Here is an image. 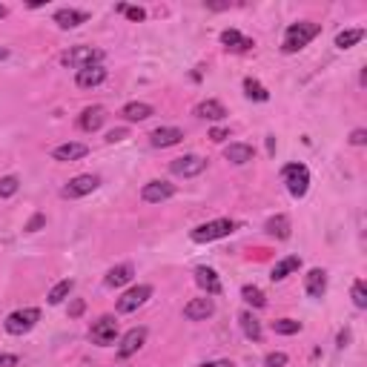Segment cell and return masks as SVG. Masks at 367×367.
Returning <instances> with one entry per match:
<instances>
[{
  "label": "cell",
  "instance_id": "6da1fadb",
  "mask_svg": "<svg viewBox=\"0 0 367 367\" xmlns=\"http://www.w3.org/2000/svg\"><path fill=\"white\" fill-rule=\"evenodd\" d=\"M321 32V26L319 23H313V21H299V23H290L287 26V32H284V52L287 55H293V52H299V49H304L307 44L313 41V37Z\"/></svg>",
  "mask_w": 367,
  "mask_h": 367
},
{
  "label": "cell",
  "instance_id": "7a4b0ae2",
  "mask_svg": "<svg viewBox=\"0 0 367 367\" xmlns=\"http://www.w3.org/2000/svg\"><path fill=\"white\" fill-rule=\"evenodd\" d=\"M236 233V221H229V218H216V221H207L201 227H196L189 233V238L196 241V244H209V241H218V238H227V236H233Z\"/></svg>",
  "mask_w": 367,
  "mask_h": 367
},
{
  "label": "cell",
  "instance_id": "3957f363",
  "mask_svg": "<svg viewBox=\"0 0 367 367\" xmlns=\"http://www.w3.org/2000/svg\"><path fill=\"white\" fill-rule=\"evenodd\" d=\"M104 61V52L95 49V46H72L61 55V64L69 69H89V66H98Z\"/></svg>",
  "mask_w": 367,
  "mask_h": 367
},
{
  "label": "cell",
  "instance_id": "277c9868",
  "mask_svg": "<svg viewBox=\"0 0 367 367\" xmlns=\"http://www.w3.org/2000/svg\"><path fill=\"white\" fill-rule=\"evenodd\" d=\"M281 181L287 184V192L293 198H304L307 189H310V169L304 164H287L281 169Z\"/></svg>",
  "mask_w": 367,
  "mask_h": 367
},
{
  "label": "cell",
  "instance_id": "5b68a950",
  "mask_svg": "<svg viewBox=\"0 0 367 367\" xmlns=\"http://www.w3.org/2000/svg\"><path fill=\"white\" fill-rule=\"evenodd\" d=\"M37 321H41V310H37V307H23V310H15L12 316H6L3 327H6V333H12V336H23V333L32 330Z\"/></svg>",
  "mask_w": 367,
  "mask_h": 367
},
{
  "label": "cell",
  "instance_id": "8992f818",
  "mask_svg": "<svg viewBox=\"0 0 367 367\" xmlns=\"http://www.w3.org/2000/svg\"><path fill=\"white\" fill-rule=\"evenodd\" d=\"M89 339L95 344H115V339H118V321H115V316H101L98 321L92 324V330H89Z\"/></svg>",
  "mask_w": 367,
  "mask_h": 367
},
{
  "label": "cell",
  "instance_id": "52a82bcc",
  "mask_svg": "<svg viewBox=\"0 0 367 367\" xmlns=\"http://www.w3.org/2000/svg\"><path fill=\"white\" fill-rule=\"evenodd\" d=\"M152 296V287L149 284H138V287H132L126 290V293L118 299V313H132V310H138V307H144Z\"/></svg>",
  "mask_w": 367,
  "mask_h": 367
},
{
  "label": "cell",
  "instance_id": "ba28073f",
  "mask_svg": "<svg viewBox=\"0 0 367 367\" xmlns=\"http://www.w3.org/2000/svg\"><path fill=\"white\" fill-rule=\"evenodd\" d=\"M169 169H172V176H178V178H196L207 169V161L201 156H181L169 164Z\"/></svg>",
  "mask_w": 367,
  "mask_h": 367
},
{
  "label": "cell",
  "instance_id": "9c48e42d",
  "mask_svg": "<svg viewBox=\"0 0 367 367\" xmlns=\"http://www.w3.org/2000/svg\"><path fill=\"white\" fill-rule=\"evenodd\" d=\"M98 184H101L98 176H75V178L64 187L61 196H64V198H84V196H89V192L98 189Z\"/></svg>",
  "mask_w": 367,
  "mask_h": 367
},
{
  "label": "cell",
  "instance_id": "30bf717a",
  "mask_svg": "<svg viewBox=\"0 0 367 367\" xmlns=\"http://www.w3.org/2000/svg\"><path fill=\"white\" fill-rule=\"evenodd\" d=\"M172 196H176V184H169V181H149L141 189V198L147 204H161V201H169Z\"/></svg>",
  "mask_w": 367,
  "mask_h": 367
},
{
  "label": "cell",
  "instance_id": "8fae6325",
  "mask_svg": "<svg viewBox=\"0 0 367 367\" xmlns=\"http://www.w3.org/2000/svg\"><path fill=\"white\" fill-rule=\"evenodd\" d=\"M212 313H216V301H212L209 296L192 299V301L184 307V319H189V321H207Z\"/></svg>",
  "mask_w": 367,
  "mask_h": 367
},
{
  "label": "cell",
  "instance_id": "7c38bea8",
  "mask_svg": "<svg viewBox=\"0 0 367 367\" xmlns=\"http://www.w3.org/2000/svg\"><path fill=\"white\" fill-rule=\"evenodd\" d=\"M144 341H147V330L144 327H132V330L121 339V347H118V359H129V356H135L144 347Z\"/></svg>",
  "mask_w": 367,
  "mask_h": 367
},
{
  "label": "cell",
  "instance_id": "4fadbf2b",
  "mask_svg": "<svg viewBox=\"0 0 367 367\" xmlns=\"http://www.w3.org/2000/svg\"><path fill=\"white\" fill-rule=\"evenodd\" d=\"M184 141V132L178 126H158L156 132L149 135V144L156 149H167V147H176Z\"/></svg>",
  "mask_w": 367,
  "mask_h": 367
},
{
  "label": "cell",
  "instance_id": "5bb4252c",
  "mask_svg": "<svg viewBox=\"0 0 367 367\" xmlns=\"http://www.w3.org/2000/svg\"><path fill=\"white\" fill-rule=\"evenodd\" d=\"M196 284L204 290L207 296H218L221 293V279L216 270H209V267H198L196 270Z\"/></svg>",
  "mask_w": 367,
  "mask_h": 367
},
{
  "label": "cell",
  "instance_id": "9a60e30c",
  "mask_svg": "<svg viewBox=\"0 0 367 367\" xmlns=\"http://www.w3.org/2000/svg\"><path fill=\"white\" fill-rule=\"evenodd\" d=\"M104 121H106V109L104 106H86L81 112V118H78V126L84 132H95V129L104 126Z\"/></svg>",
  "mask_w": 367,
  "mask_h": 367
},
{
  "label": "cell",
  "instance_id": "2e32d148",
  "mask_svg": "<svg viewBox=\"0 0 367 367\" xmlns=\"http://www.w3.org/2000/svg\"><path fill=\"white\" fill-rule=\"evenodd\" d=\"M86 156H89V147L86 144H72V141L52 149V158L55 161H81Z\"/></svg>",
  "mask_w": 367,
  "mask_h": 367
},
{
  "label": "cell",
  "instance_id": "e0dca14e",
  "mask_svg": "<svg viewBox=\"0 0 367 367\" xmlns=\"http://www.w3.org/2000/svg\"><path fill=\"white\" fill-rule=\"evenodd\" d=\"M304 290H307V296H310V299H321L327 293V273H324V270L313 267L310 273H307V279H304Z\"/></svg>",
  "mask_w": 367,
  "mask_h": 367
},
{
  "label": "cell",
  "instance_id": "ac0fdd59",
  "mask_svg": "<svg viewBox=\"0 0 367 367\" xmlns=\"http://www.w3.org/2000/svg\"><path fill=\"white\" fill-rule=\"evenodd\" d=\"M224 158L229 164H236V167H244V164H250V161L256 158V149L250 147V144H229L224 149Z\"/></svg>",
  "mask_w": 367,
  "mask_h": 367
},
{
  "label": "cell",
  "instance_id": "d6986e66",
  "mask_svg": "<svg viewBox=\"0 0 367 367\" xmlns=\"http://www.w3.org/2000/svg\"><path fill=\"white\" fill-rule=\"evenodd\" d=\"M89 21V15L81 12V9H57L55 12V23L61 26V29H75V26H81Z\"/></svg>",
  "mask_w": 367,
  "mask_h": 367
},
{
  "label": "cell",
  "instance_id": "ffe728a7",
  "mask_svg": "<svg viewBox=\"0 0 367 367\" xmlns=\"http://www.w3.org/2000/svg\"><path fill=\"white\" fill-rule=\"evenodd\" d=\"M106 81V69L98 64V66H89V69H81L78 78H75V84H78L81 89H92V86H101Z\"/></svg>",
  "mask_w": 367,
  "mask_h": 367
},
{
  "label": "cell",
  "instance_id": "44dd1931",
  "mask_svg": "<svg viewBox=\"0 0 367 367\" xmlns=\"http://www.w3.org/2000/svg\"><path fill=\"white\" fill-rule=\"evenodd\" d=\"M221 44L227 46V49H233V52H250L256 44L250 41V37H244L238 29H224L221 32Z\"/></svg>",
  "mask_w": 367,
  "mask_h": 367
},
{
  "label": "cell",
  "instance_id": "7402d4cb",
  "mask_svg": "<svg viewBox=\"0 0 367 367\" xmlns=\"http://www.w3.org/2000/svg\"><path fill=\"white\" fill-rule=\"evenodd\" d=\"M196 115L198 118H204V121H224L227 118V109H224V104L221 101H201L198 106H196Z\"/></svg>",
  "mask_w": 367,
  "mask_h": 367
},
{
  "label": "cell",
  "instance_id": "603a6c76",
  "mask_svg": "<svg viewBox=\"0 0 367 367\" xmlns=\"http://www.w3.org/2000/svg\"><path fill=\"white\" fill-rule=\"evenodd\" d=\"M132 276H135V267L132 264H118V267H112L109 273H106L104 284L106 287H124V284L132 281Z\"/></svg>",
  "mask_w": 367,
  "mask_h": 367
},
{
  "label": "cell",
  "instance_id": "cb8c5ba5",
  "mask_svg": "<svg viewBox=\"0 0 367 367\" xmlns=\"http://www.w3.org/2000/svg\"><path fill=\"white\" fill-rule=\"evenodd\" d=\"M121 115H124L126 121H147V118H152V115H156V109H152L149 104L132 101V104H126V106L121 109Z\"/></svg>",
  "mask_w": 367,
  "mask_h": 367
},
{
  "label": "cell",
  "instance_id": "d4e9b609",
  "mask_svg": "<svg viewBox=\"0 0 367 367\" xmlns=\"http://www.w3.org/2000/svg\"><path fill=\"white\" fill-rule=\"evenodd\" d=\"M299 267H301V258H299V256H287V258H281V261L273 267V273H270V279H273V281H284L290 273H296Z\"/></svg>",
  "mask_w": 367,
  "mask_h": 367
},
{
  "label": "cell",
  "instance_id": "484cf974",
  "mask_svg": "<svg viewBox=\"0 0 367 367\" xmlns=\"http://www.w3.org/2000/svg\"><path fill=\"white\" fill-rule=\"evenodd\" d=\"M264 229H267V236H273V238H290V218L287 216H273L267 224H264Z\"/></svg>",
  "mask_w": 367,
  "mask_h": 367
},
{
  "label": "cell",
  "instance_id": "4316f807",
  "mask_svg": "<svg viewBox=\"0 0 367 367\" xmlns=\"http://www.w3.org/2000/svg\"><path fill=\"white\" fill-rule=\"evenodd\" d=\"M238 321H241V333H244L250 341H261V321H258L253 313H241Z\"/></svg>",
  "mask_w": 367,
  "mask_h": 367
},
{
  "label": "cell",
  "instance_id": "83f0119b",
  "mask_svg": "<svg viewBox=\"0 0 367 367\" xmlns=\"http://www.w3.org/2000/svg\"><path fill=\"white\" fill-rule=\"evenodd\" d=\"M72 290H75V281L72 279H64V281H57L52 290H49V304H61L69 293H72Z\"/></svg>",
  "mask_w": 367,
  "mask_h": 367
},
{
  "label": "cell",
  "instance_id": "f1b7e54d",
  "mask_svg": "<svg viewBox=\"0 0 367 367\" xmlns=\"http://www.w3.org/2000/svg\"><path fill=\"white\" fill-rule=\"evenodd\" d=\"M364 37V29H347V32H339L336 35V46L339 49H350V46H356L359 41Z\"/></svg>",
  "mask_w": 367,
  "mask_h": 367
},
{
  "label": "cell",
  "instance_id": "f546056e",
  "mask_svg": "<svg viewBox=\"0 0 367 367\" xmlns=\"http://www.w3.org/2000/svg\"><path fill=\"white\" fill-rule=\"evenodd\" d=\"M241 299H244L247 304H253V307H267L264 293H261L258 287H253V284H244V287H241Z\"/></svg>",
  "mask_w": 367,
  "mask_h": 367
},
{
  "label": "cell",
  "instance_id": "4dcf8cb0",
  "mask_svg": "<svg viewBox=\"0 0 367 367\" xmlns=\"http://www.w3.org/2000/svg\"><path fill=\"white\" fill-rule=\"evenodd\" d=\"M244 92H247V98H250V101H267V98H270V92H267L258 81H253V78H247V81H244Z\"/></svg>",
  "mask_w": 367,
  "mask_h": 367
},
{
  "label": "cell",
  "instance_id": "1f68e13d",
  "mask_svg": "<svg viewBox=\"0 0 367 367\" xmlns=\"http://www.w3.org/2000/svg\"><path fill=\"white\" fill-rule=\"evenodd\" d=\"M273 330L281 333V336H293V333L301 330V324L293 321V319H279V321H273Z\"/></svg>",
  "mask_w": 367,
  "mask_h": 367
},
{
  "label": "cell",
  "instance_id": "d6a6232c",
  "mask_svg": "<svg viewBox=\"0 0 367 367\" xmlns=\"http://www.w3.org/2000/svg\"><path fill=\"white\" fill-rule=\"evenodd\" d=\"M17 189H21V181H17L15 176H6V178H0V198H12Z\"/></svg>",
  "mask_w": 367,
  "mask_h": 367
},
{
  "label": "cell",
  "instance_id": "836d02e7",
  "mask_svg": "<svg viewBox=\"0 0 367 367\" xmlns=\"http://www.w3.org/2000/svg\"><path fill=\"white\" fill-rule=\"evenodd\" d=\"M353 304L359 307V310H364V307H367V284L361 279L353 281Z\"/></svg>",
  "mask_w": 367,
  "mask_h": 367
},
{
  "label": "cell",
  "instance_id": "e575fe53",
  "mask_svg": "<svg viewBox=\"0 0 367 367\" xmlns=\"http://www.w3.org/2000/svg\"><path fill=\"white\" fill-rule=\"evenodd\" d=\"M118 12H124V15L129 17V21H144V17H147V12H144L141 6H126V3H121Z\"/></svg>",
  "mask_w": 367,
  "mask_h": 367
},
{
  "label": "cell",
  "instance_id": "d590c367",
  "mask_svg": "<svg viewBox=\"0 0 367 367\" xmlns=\"http://www.w3.org/2000/svg\"><path fill=\"white\" fill-rule=\"evenodd\" d=\"M264 364H267V367H284V364H287V356H284V353H267V356H264Z\"/></svg>",
  "mask_w": 367,
  "mask_h": 367
},
{
  "label": "cell",
  "instance_id": "8d00e7d4",
  "mask_svg": "<svg viewBox=\"0 0 367 367\" xmlns=\"http://www.w3.org/2000/svg\"><path fill=\"white\" fill-rule=\"evenodd\" d=\"M84 307H86V301H84V299H75V301L69 304V316H72V319H78V316L84 313Z\"/></svg>",
  "mask_w": 367,
  "mask_h": 367
},
{
  "label": "cell",
  "instance_id": "74e56055",
  "mask_svg": "<svg viewBox=\"0 0 367 367\" xmlns=\"http://www.w3.org/2000/svg\"><path fill=\"white\" fill-rule=\"evenodd\" d=\"M44 224H46V216H35V218H32V221H29L23 229H26V233H35V229H41Z\"/></svg>",
  "mask_w": 367,
  "mask_h": 367
},
{
  "label": "cell",
  "instance_id": "f35d334b",
  "mask_svg": "<svg viewBox=\"0 0 367 367\" xmlns=\"http://www.w3.org/2000/svg\"><path fill=\"white\" fill-rule=\"evenodd\" d=\"M21 364V359L12 356V353H0V367H17Z\"/></svg>",
  "mask_w": 367,
  "mask_h": 367
},
{
  "label": "cell",
  "instance_id": "ab89813d",
  "mask_svg": "<svg viewBox=\"0 0 367 367\" xmlns=\"http://www.w3.org/2000/svg\"><path fill=\"white\" fill-rule=\"evenodd\" d=\"M350 144H353V147H364V144H367V132H364V129H356V132L350 135Z\"/></svg>",
  "mask_w": 367,
  "mask_h": 367
},
{
  "label": "cell",
  "instance_id": "60d3db41",
  "mask_svg": "<svg viewBox=\"0 0 367 367\" xmlns=\"http://www.w3.org/2000/svg\"><path fill=\"white\" fill-rule=\"evenodd\" d=\"M126 135H129L126 129H112V132L106 135V141H109V144H118V141H124V138H126Z\"/></svg>",
  "mask_w": 367,
  "mask_h": 367
},
{
  "label": "cell",
  "instance_id": "b9f144b4",
  "mask_svg": "<svg viewBox=\"0 0 367 367\" xmlns=\"http://www.w3.org/2000/svg\"><path fill=\"white\" fill-rule=\"evenodd\" d=\"M209 138H212V141H216V144H221V141H224V138H229V132H227V129H221V126H218V129H212V132H209Z\"/></svg>",
  "mask_w": 367,
  "mask_h": 367
},
{
  "label": "cell",
  "instance_id": "7bdbcfd3",
  "mask_svg": "<svg viewBox=\"0 0 367 367\" xmlns=\"http://www.w3.org/2000/svg\"><path fill=\"white\" fill-rule=\"evenodd\" d=\"M204 367H236L229 359H218V361H209V364H204Z\"/></svg>",
  "mask_w": 367,
  "mask_h": 367
},
{
  "label": "cell",
  "instance_id": "ee69618b",
  "mask_svg": "<svg viewBox=\"0 0 367 367\" xmlns=\"http://www.w3.org/2000/svg\"><path fill=\"white\" fill-rule=\"evenodd\" d=\"M6 15H9V9H6L3 3H0V17H6Z\"/></svg>",
  "mask_w": 367,
  "mask_h": 367
},
{
  "label": "cell",
  "instance_id": "f6af8a7d",
  "mask_svg": "<svg viewBox=\"0 0 367 367\" xmlns=\"http://www.w3.org/2000/svg\"><path fill=\"white\" fill-rule=\"evenodd\" d=\"M6 55H9V52H6V49H0V61H3V57H6Z\"/></svg>",
  "mask_w": 367,
  "mask_h": 367
}]
</instances>
